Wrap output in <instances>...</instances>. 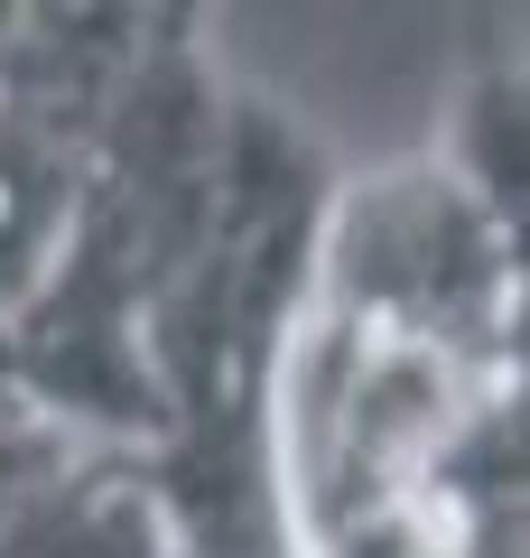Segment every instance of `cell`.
Masks as SVG:
<instances>
[{
  "mask_svg": "<svg viewBox=\"0 0 530 558\" xmlns=\"http://www.w3.org/2000/svg\"><path fill=\"white\" fill-rule=\"evenodd\" d=\"M10 28H20V0H0V47H10Z\"/></svg>",
  "mask_w": 530,
  "mask_h": 558,
  "instance_id": "obj_2",
  "label": "cell"
},
{
  "mask_svg": "<svg viewBox=\"0 0 530 558\" xmlns=\"http://www.w3.org/2000/svg\"><path fill=\"white\" fill-rule=\"evenodd\" d=\"M447 168L466 178V196L484 205L493 223L521 233V65L484 57L456 102V140H447Z\"/></svg>",
  "mask_w": 530,
  "mask_h": 558,
  "instance_id": "obj_1",
  "label": "cell"
}]
</instances>
